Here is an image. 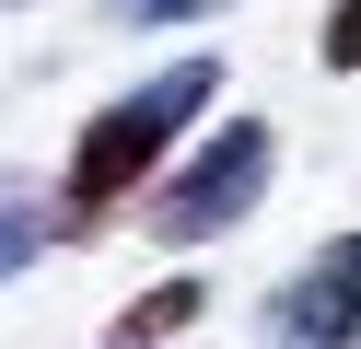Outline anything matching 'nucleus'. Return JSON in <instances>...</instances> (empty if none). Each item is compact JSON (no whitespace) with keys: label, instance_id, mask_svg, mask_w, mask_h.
I'll list each match as a JSON object with an SVG mask.
<instances>
[{"label":"nucleus","instance_id":"0eeeda50","mask_svg":"<svg viewBox=\"0 0 361 349\" xmlns=\"http://www.w3.org/2000/svg\"><path fill=\"white\" fill-rule=\"evenodd\" d=\"M326 70H361V0H338V12H326Z\"/></svg>","mask_w":361,"mask_h":349},{"label":"nucleus","instance_id":"f03ea898","mask_svg":"<svg viewBox=\"0 0 361 349\" xmlns=\"http://www.w3.org/2000/svg\"><path fill=\"white\" fill-rule=\"evenodd\" d=\"M257 198H268V128L233 116V128H210L164 186H152L140 221H152V245H210V233H233Z\"/></svg>","mask_w":361,"mask_h":349},{"label":"nucleus","instance_id":"423d86ee","mask_svg":"<svg viewBox=\"0 0 361 349\" xmlns=\"http://www.w3.org/2000/svg\"><path fill=\"white\" fill-rule=\"evenodd\" d=\"M117 23H198V12H221V0H105Z\"/></svg>","mask_w":361,"mask_h":349},{"label":"nucleus","instance_id":"f257e3e1","mask_svg":"<svg viewBox=\"0 0 361 349\" xmlns=\"http://www.w3.org/2000/svg\"><path fill=\"white\" fill-rule=\"evenodd\" d=\"M210 93H221V59L198 47V59H175V70H152L140 93H117V105L82 128V152H71V186H59V221H105V209L128 198L140 175H164V152L210 116Z\"/></svg>","mask_w":361,"mask_h":349},{"label":"nucleus","instance_id":"39448f33","mask_svg":"<svg viewBox=\"0 0 361 349\" xmlns=\"http://www.w3.org/2000/svg\"><path fill=\"white\" fill-rule=\"evenodd\" d=\"M35 245H47V209H35L24 186H0V279H12V268H35Z\"/></svg>","mask_w":361,"mask_h":349},{"label":"nucleus","instance_id":"20e7f679","mask_svg":"<svg viewBox=\"0 0 361 349\" xmlns=\"http://www.w3.org/2000/svg\"><path fill=\"white\" fill-rule=\"evenodd\" d=\"M198 302H210V291H198V279H164V291H140V302H128V314H117V349H152V338H175V326L198 314Z\"/></svg>","mask_w":361,"mask_h":349},{"label":"nucleus","instance_id":"7ed1b4c3","mask_svg":"<svg viewBox=\"0 0 361 349\" xmlns=\"http://www.w3.org/2000/svg\"><path fill=\"white\" fill-rule=\"evenodd\" d=\"M268 349H361V233H338V245L268 302Z\"/></svg>","mask_w":361,"mask_h":349}]
</instances>
